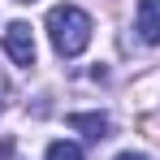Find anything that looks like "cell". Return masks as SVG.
<instances>
[{"label": "cell", "instance_id": "52a82bcc", "mask_svg": "<svg viewBox=\"0 0 160 160\" xmlns=\"http://www.w3.org/2000/svg\"><path fill=\"white\" fill-rule=\"evenodd\" d=\"M117 160H152V156H143V152H121Z\"/></svg>", "mask_w": 160, "mask_h": 160}, {"label": "cell", "instance_id": "8992f818", "mask_svg": "<svg viewBox=\"0 0 160 160\" xmlns=\"http://www.w3.org/2000/svg\"><path fill=\"white\" fill-rule=\"evenodd\" d=\"M0 160H13V138H4V143H0Z\"/></svg>", "mask_w": 160, "mask_h": 160}, {"label": "cell", "instance_id": "277c9868", "mask_svg": "<svg viewBox=\"0 0 160 160\" xmlns=\"http://www.w3.org/2000/svg\"><path fill=\"white\" fill-rule=\"evenodd\" d=\"M65 121H69V130H82L91 143L108 138V117H104V112H69Z\"/></svg>", "mask_w": 160, "mask_h": 160}, {"label": "cell", "instance_id": "7a4b0ae2", "mask_svg": "<svg viewBox=\"0 0 160 160\" xmlns=\"http://www.w3.org/2000/svg\"><path fill=\"white\" fill-rule=\"evenodd\" d=\"M4 52L13 56L22 69L35 65V35H30V22H9V26H4Z\"/></svg>", "mask_w": 160, "mask_h": 160}, {"label": "cell", "instance_id": "6da1fadb", "mask_svg": "<svg viewBox=\"0 0 160 160\" xmlns=\"http://www.w3.org/2000/svg\"><path fill=\"white\" fill-rule=\"evenodd\" d=\"M91 13L78 9V4H52L48 9V39H52L56 56H82L87 43H91Z\"/></svg>", "mask_w": 160, "mask_h": 160}, {"label": "cell", "instance_id": "3957f363", "mask_svg": "<svg viewBox=\"0 0 160 160\" xmlns=\"http://www.w3.org/2000/svg\"><path fill=\"white\" fill-rule=\"evenodd\" d=\"M134 30L143 43H160V0H138V13H134Z\"/></svg>", "mask_w": 160, "mask_h": 160}, {"label": "cell", "instance_id": "5b68a950", "mask_svg": "<svg viewBox=\"0 0 160 160\" xmlns=\"http://www.w3.org/2000/svg\"><path fill=\"white\" fill-rule=\"evenodd\" d=\"M43 160H82V147H78V143H69V138H56V143H48Z\"/></svg>", "mask_w": 160, "mask_h": 160}, {"label": "cell", "instance_id": "ba28073f", "mask_svg": "<svg viewBox=\"0 0 160 160\" xmlns=\"http://www.w3.org/2000/svg\"><path fill=\"white\" fill-rule=\"evenodd\" d=\"M4 95H9V78L0 74V108H4Z\"/></svg>", "mask_w": 160, "mask_h": 160}]
</instances>
